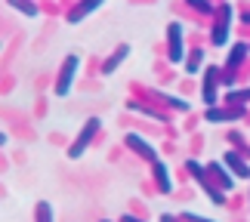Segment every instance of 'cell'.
<instances>
[{"instance_id":"cell-7","label":"cell","mask_w":250,"mask_h":222,"mask_svg":"<svg viewBox=\"0 0 250 222\" xmlns=\"http://www.w3.org/2000/svg\"><path fill=\"white\" fill-rule=\"evenodd\" d=\"M223 161H226V167H229V170H235V173H238V176H241V179H244L247 173H250V170L244 167V163H241V158H238V154H226Z\"/></svg>"},{"instance_id":"cell-2","label":"cell","mask_w":250,"mask_h":222,"mask_svg":"<svg viewBox=\"0 0 250 222\" xmlns=\"http://www.w3.org/2000/svg\"><path fill=\"white\" fill-rule=\"evenodd\" d=\"M127 145H130L133 151H139V154H142V158H146V161L158 163V151L151 148V145H148V142L142 139V136H136V133H130V136H127Z\"/></svg>"},{"instance_id":"cell-1","label":"cell","mask_w":250,"mask_h":222,"mask_svg":"<svg viewBox=\"0 0 250 222\" xmlns=\"http://www.w3.org/2000/svg\"><path fill=\"white\" fill-rule=\"evenodd\" d=\"M74 71H78V56H68V59H65V68H62V74H59V81H56V93H59V96H65V93L71 90Z\"/></svg>"},{"instance_id":"cell-4","label":"cell","mask_w":250,"mask_h":222,"mask_svg":"<svg viewBox=\"0 0 250 222\" xmlns=\"http://www.w3.org/2000/svg\"><path fill=\"white\" fill-rule=\"evenodd\" d=\"M170 59L182 62V25L170 22Z\"/></svg>"},{"instance_id":"cell-10","label":"cell","mask_w":250,"mask_h":222,"mask_svg":"<svg viewBox=\"0 0 250 222\" xmlns=\"http://www.w3.org/2000/svg\"><path fill=\"white\" fill-rule=\"evenodd\" d=\"M127 53H130V46H121V50L114 53V56H111L108 62H105V71L111 74V71H114V68H118V65H121V59H124V56H127Z\"/></svg>"},{"instance_id":"cell-6","label":"cell","mask_w":250,"mask_h":222,"mask_svg":"<svg viewBox=\"0 0 250 222\" xmlns=\"http://www.w3.org/2000/svg\"><path fill=\"white\" fill-rule=\"evenodd\" d=\"M96 6H102V0H83V3H81V6L71 13V22H81V19H86V16H90Z\"/></svg>"},{"instance_id":"cell-8","label":"cell","mask_w":250,"mask_h":222,"mask_svg":"<svg viewBox=\"0 0 250 222\" xmlns=\"http://www.w3.org/2000/svg\"><path fill=\"white\" fill-rule=\"evenodd\" d=\"M6 3H9V6H16L22 16H37V6L31 3V0H6Z\"/></svg>"},{"instance_id":"cell-11","label":"cell","mask_w":250,"mask_h":222,"mask_svg":"<svg viewBox=\"0 0 250 222\" xmlns=\"http://www.w3.org/2000/svg\"><path fill=\"white\" fill-rule=\"evenodd\" d=\"M238 121L241 118V111H207V121Z\"/></svg>"},{"instance_id":"cell-13","label":"cell","mask_w":250,"mask_h":222,"mask_svg":"<svg viewBox=\"0 0 250 222\" xmlns=\"http://www.w3.org/2000/svg\"><path fill=\"white\" fill-rule=\"evenodd\" d=\"M244 53H247V46H241V43H238V46H235V53H232V56H229V65H235V62H238V59H241V56H244Z\"/></svg>"},{"instance_id":"cell-9","label":"cell","mask_w":250,"mask_h":222,"mask_svg":"<svg viewBox=\"0 0 250 222\" xmlns=\"http://www.w3.org/2000/svg\"><path fill=\"white\" fill-rule=\"evenodd\" d=\"M155 170H158V179H161V191H173L170 176H167V163H164V161H158V163H155Z\"/></svg>"},{"instance_id":"cell-3","label":"cell","mask_w":250,"mask_h":222,"mask_svg":"<svg viewBox=\"0 0 250 222\" xmlns=\"http://www.w3.org/2000/svg\"><path fill=\"white\" fill-rule=\"evenodd\" d=\"M96 130H99V121H96V118H93V121H86V130L81 133V139L74 142V145H71V151H68L71 158H81V151H83L86 145H90V139H93V133H96Z\"/></svg>"},{"instance_id":"cell-14","label":"cell","mask_w":250,"mask_h":222,"mask_svg":"<svg viewBox=\"0 0 250 222\" xmlns=\"http://www.w3.org/2000/svg\"><path fill=\"white\" fill-rule=\"evenodd\" d=\"M37 210H41V216H37L41 222H53V219H50V204H41Z\"/></svg>"},{"instance_id":"cell-12","label":"cell","mask_w":250,"mask_h":222,"mask_svg":"<svg viewBox=\"0 0 250 222\" xmlns=\"http://www.w3.org/2000/svg\"><path fill=\"white\" fill-rule=\"evenodd\" d=\"M201 59H204V53H201V50H198V53H191V62H188V71H191V74L201 68Z\"/></svg>"},{"instance_id":"cell-16","label":"cell","mask_w":250,"mask_h":222,"mask_svg":"<svg viewBox=\"0 0 250 222\" xmlns=\"http://www.w3.org/2000/svg\"><path fill=\"white\" fill-rule=\"evenodd\" d=\"M161 222H173V219H170V216H161Z\"/></svg>"},{"instance_id":"cell-5","label":"cell","mask_w":250,"mask_h":222,"mask_svg":"<svg viewBox=\"0 0 250 222\" xmlns=\"http://www.w3.org/2000/svg\"><path fill=\"white\" fill-rule=\"evenodd\" d=\"M229 25H232V9H223V19H219V25H216V31H213V43L216 46H223L226 43V31H229Z\"/></svg>"},{"instance_id":"cell-15","label":"cell","mask_w":250,"mask_h":222,"mask_svg":"<svg viewBox=\"0 0 250 222\" xmlns=\"http://www.w3.org/2000/svg\"><path fill=\"white\" fill-rule=\"evenodd\" d=\"M188 3H191V6H198V9H204V13L210 9V3H207V0H188Z\"/></svg>"}]
</instances>
